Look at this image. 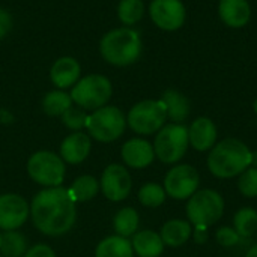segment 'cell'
Returning a JSON list of instances; mask_svg holds the SVG:
<instances>
[{
	"label": "cell",
	"mask_w": 257,
	"mask_h": 257,
	"mask_svg": "<svg viewBox=\"0 0 257 257\" xmlns=\"http://www.w3.org/2000/svg\"><path fill=\"white\" fill-rule=\"evenodd\" d=\"M188 142L199 152L211 151L217 143L215 123L209 117L196 119L188 128Z\"/></svg>",
	"instance_id": "cell-16"
},
{
	"label": "cell",
	"mask_w": 257,
	"mask_h": 257,
	"mask_svg": "<svg viewBox=\"0 0 257 257\" xmlns=\"http://www.w3.org/2000/svg\"><path fill=\"white\" fill-rule=\"evenodd\" d=\"M220 18L229 27H242L250 21L251 9L247 0H220Z\"/></svg>",
	"instance_id": "cell-18"
},
{
	"label": "cell",
	"mask_w": 257,
	"mask_h": 257,
	"mask_svg": "<svg viewBox=\"0 0 257 257\" xmlns=\"http://www.w3.org/2000/svg\"><path fill=\"white\" fill-rule=\"evenodd\" d=\"M224 214V199L215 190H197L187 203V217L194 227H211Z\"/></svg>",
	"instance_id": "cell-5"
},
{
	"label": "cell",
	"mask_w": 257,
	"mask_h": 257,
	"mask_svg": "<svg viewBox=\"0 0 257 257\" xmlns=\"http://www.w3.org/2000/svg\"><path fill=\"white\" fill-rule=\"evenodd\" d=\"M145 14L143 0H120L117 5V17L125 26H133L142 20Z\"/></svg>",
	"instance_id": "cell-28"
},
{
	"label": "cell",
	"mask_w": 257,
	"mask_h": 257,
	"mask_svg": "<svg viewBox=\"0 0 257 257\" xmlns=\"http://www.w3.org/2000/svg\"><path fill=\"white\" fill-rule=\"evenodd\" d=\"M152 21L163 30H178L185 21V6L181 0H152L149 6Z\"/></svg>",
	"instance_id": "cell-13"
},
{
	"label": "cell",
	"mask_w": 257,
	"mask_h": 257,
	"mask_svg": "<svg viewBox=\"0 0 257 257\" xmlns=\"http://www.w3.org/2000/svg\"><path fill=\"white\" fill-rule=\"evenodd\" d=\"M12 120H14L12 113H11V111H8V110H5V108H0V123L8 125V123H11Z\"/></svg>",
	"instance_id": "cell-36"
},
{
	"label": "cell",
	"mask_w": 257,
	"mask_h": 257,
	"mask_svg": "<svg viewBox=\"0 0 257 257\" xmlns=\"http://www.w3.org/2000/svg\"><path fill=\"white\" fill-rule=\"evenodd\" d=\"M87 116L89 114L86 113V110L80 107H69L60 117H62L63 125L72 133H75V131H81L83 128H86Z\"/></svg>",
	"instance_id": "cell-30"
},
{
	"label": "cell",
	"mask_w": 257,
	"mask_h": 257,
	"mask_svg": "<svg viewBox=\"0 0 257 257\" xmlns=\"http://www.w3.org/2000/svg\"><path fill=\"white\" fill-rule=\"evenodd\" d=\"M0 247H2V233H0Z\"/></svg>",
	"instance_id": "cell-40"
},
{
	"label": "cell",
	"mask_w": 257,
	"mask_h": 257,
	"mask_svg": "<svg viewBox=\"0 0 257 257\" xmlns=\"http://www.w3.org/2000/svg\"><path fill=\"white\" fill-rule=\"evenodd\" d=\"M188 128L182 123L164 125L154 140L155 157L164 164H176L181 161L188 149Z\"/></svg>",
	"instance_id": "cell-8"
},
{
	"label": "cell",
	"mask_w": 257,
	"mask_h": 257,
	"mask_svg": "<svg viewBox=\"0 0 257 257\" xmlns=\"http://www.w3.org/2000/svg\"><path fill=\"white\" fill-rule=\"evenodd\" d=\"M238 190L244 197L254 199L257 197V169L248 167L239 175L238 179Z\"/></svg>",
	"instance_id": "cell-31"
},
{
	"label": "cell",
	"mask_w": 257,
	"mask_h": 257,
	"mask_svg": "<svg viewBox=\"0 0 257 257\" xmlns=\"http://www.w3.org/2000/svg\"><path fill=\"white\" fill-rule=\"evenodd\" d=\"M193 238H194V242L199 244V245L206 244L208 239H209L208 227H194V230H193Z\"/></svg>",
	"instance_id": "cell-35"
},
{
	"label": "cell",
	"mask_w": 257,
	"mask_h": 257,
	"mask_svg": "<svg viewBox=\"0 0 257 257\" xmlns=\"http://www.w3.org/2000/svg\"><path fill=\"white\" fill-rule=\"evenodd\" d=\"M113 93V87L110 80L105 75L101 74H90L83 78H80L71 90V99L72 102L86 110V111H95L110 101Z\"/></svg>",
	"instance_id": "cell-4"
},
{
	"label": "cell",
	"mask_w": 257,
	"mask_h": 257,
	"mask_svg": "<svg viewBox=\"0 0 257 257\" xmlns=\"http://www.w3.org/2000/svg\"><path fill=\"white\" fill-rule=\"evenodd\" d=\"M102 59L114 66H128L142 54V38L137 30L130 27L113 29L99 42Z\"/></svg>",
	"instance_id": "cell-3"
},
{
	"label": "cell",
	"mask_w": 257,
	"mask_h": 257,
	"mask_svg": "<svg viewBox=\"0 0 257 257\" xmlns=\"http://www.w3.org/2000/svg\"><path fill=\"white\" fill-rule=\"evenodd\" d=\"M126 128V117L123 111L114 105H104L87 116V134L101 143H111L117 140Z\"/></svg>",
	"instance_id": "cell-6"
},
{
	"label": "cell",
	"mask_w": 257,
	"mask_h": 257,
	"mask_svg": "<svg viewBox=\"0 0 257 257\" xmlns=\"http://www.w3.org/2000/svg\"><path fill=\"white\" fill-rule=\"evenodd\" d=\"M253 110H254V113L257 114V99L254 101V104H253Z\"/></svg>",
	"instance_id": "cell-39"
},
{
	"label": "cell",
	"mask_w": 257,
	"mask_h": 257,
	"mask_svg": "<svg viewBox=\"0 0 257 257\" xmlns=\"http://www.w3.org/2000/svg\"><path fill=\"white\" fill-rule=\"evenodd\" d=\"M161 101L166 107L167 119L173 123H182L190 116V101L181 92L169 89L163 93Z\"/></svg>",
	"instance_id": "cell-21"
},
{
	"label": "cell",
	"mask_w": 257,
	"mask_h": 257,
	"mask_svg": "<svg viewBox=\"0 0 257 257\" xmlns=\"http://www.w3.org/2000/svg\"><path fill=\"white\" fill-rule=\"evenodd\" d=\"M12 29V15L9 11L0 8V39H3Z\"/></svg>",
	"instance_id": "cell-34"
},
{
	"label": "cell",
	"mask_w": 257,
	"mask_h": 257,
	"mask_svg": "<svg viewBox=\"0 0 257 257\" xmlns=\"http://www.w3.org/2000/svg\"><path fill=\"white\" fill-rule=\"evenodd\" d=\"M95 257H134V250L128 238L111 235L96 245Z\"/></svg>",
	"instance_id": "cell-22"
},
{
	"label": "cell",
	"mask_w": 257,
	"mask_h": 257,
	"mask_svg": "<svg viewBox=\"0 0 257 257\" xmlns=\"http://www.w3.org/2000/svg\"><path fill=\"white\" fill-rule=\"evenodd\" d=\"M68 190H69L71 197L77 203V202H89L93 197H96L101 187H99V181L95 176L81 175L72 182V185Z\"/></svg>",
	"instance_id": "cell-24"
},
{
	"label": "cell",
	"mask_w": 257,
	"mask_h": 257,
	"mask_svg": "<svg viewBox=\"0 0 257 257\" xmlns=\"http://www.w3.org/2000/svg\"><path fill=\"white\" fill-rule=\"evenodd\" d=\"M29 250L27 238L18 230H8L2 233L0 253L3 257H23Z\"/></svg>",
	"instance_id": "cell-26"
},
{
	"label": "cell",
	"mask_w": 257,
	"mask_h": 257,
	"mask_svg": "<svg viewBox=\"0 0 257 257\" xmlns=\"http://www.w3.org/2000/svg\"><path fill=\"white\" fill-rule=\"evenodd\" d=\"M29 215L30 206L23 196L15 193L0 194V230H18Z\"/></svg>",
	"instance_id": "cell-12"
},
{
	"label": "cell",
	"mask_w": 257,
	"mask_h": 257,
	"mask_svg": "<svg viewBox=\"0 0 257 257\" xmlns=\"http://www.w3.org/2000/svg\"><path fill=\"white\" fill-rule=\"evenodd\" d=\"M251 166V151L250 148L233 137H227L209 151L208 169L220 179H230L239 176L244 170Z\"/></svg>",
	"instance_id": "cell-2"
},
{
	"label": "cell",
	"mask_w": 257,
	"mask_h": 257,
	"mask_svg": "<svg viewBox=\"0 0 257 257\" xmlns=\"http://www.w3.org/2000/svg\"><path fill=\"white\" fill-rule=\"evenodd\" d=\"M99 187L110 202H122L133 190V178L122 164H108L101 175Z\"/></svg>",
	"instance_id": "cell-11"
},
{
	"label": "cell",
	"mask_w": 257,
	"mask_h": 257,
	"mask_svg": "<svg viewBox=\"0 0 257 257\" xmlns=\"http://www.w3.org/2000/svg\"><path fill=\"white\" fill-rule=\"evenodd\" d=\"M166 190L157 182H148L139 190V202L146 208H158L166 202Z\"/></svg>",
	"instance_id": "cell-29"
},
{
	"label": "cell",
	"mask_w": 257,
	"mask_h": 257,
	"mask_svg": "<svg viewBox=\"0 0 257 257\" xmlns=\"http://www.w3.org/2000/svg\"><path fill=\"white\" fill-rule=\"evenodd\" d=\"M69 107H72V99L71 95L66 93L65 90L56 89L45 93V96L42 98V110L48 116H62Z\"/></svg>",
	"instance_id": "cell-25"
},
{
	"label": "cell",
	"mask_w": 257,
	"mask_h": 257,
	"mask_svg": "<svg viewBox=\"0 0 257 257\" xmlns=\"http://www.w3.org/2000/svg\"><path fill=\"white\" fill-rule=\"evenodd\" d=\"M160 236L164 242V245L178 248L182 247L191 236H193V227L191 223L187 220H169L163 224Z\"/></svg>",
	"instance_id": "cell-20"
},
{
	"label": "cell",
	"mask_w": 257,
	"mask_h": 257,
	"mask_svg": "<svg viewBox=\"0 0 257 257\" xmlns=\"http://www.w3.org/2000/svg\"><path fill=\"white\" fill-rule=\"evenodd\" d=\"M80 74H81L80 63L69 56H63L57 59L50 69L51 83L60 90L72 87L80 80Z\"/></svg>",
	"instance_id": "cell-17"
},
{
	"label": "cell",
	"mask_w": 257,
	"mask_h": 257,
	"mask_svg": "<svg viewBox=\"0 0 257 257\" xmlns=\"http://www.w3.org/2000/svg\"><path fill=\"white\" fill-rule=\"evenodd\" d=\"M134 254L139 257H160L164 251V242L160 233L154 230H140L131 241Z\"/></svg>",
	"instance_id": "cell-19"
},
{
	"label": "cell",
	"mask_w": 257,
	"mask_h": 257,
	"mask_svg": "<svg viewBox=\"0 0 257 257\" xmlns=\"http://www.w3.org/2000/svg\"><path fill=\"white\" fill-rule=\"evenodd\" d=\"M250 167H256L257 169V151L251 152V166Z\"/></svg>",
	"instance_id": "cell-38"
},
{
	"label": "cell",
	"mask_w": 257,
	"mask_h": 257,
	"mask_svg": "<svg viewBox=\"0 0 257 257\" xmlns=\"http://www.w3.org/2000/svg\"><path fill=\"white\" fill-rule=\"evenodd\" d=\"M27 173L33 182L44 188L60 187L65 181L66 166L60 155L51 151H38L27 161Z\"/></svg>",
	"instance_id": "cell-7"
},
{
	"label": "cell",
	"mask_w": 257,
	"mask_h": 257,
	"mask_svg": "<svg viewBox=\"0 0 257 257\" xmlns=\"http://www.w3.org/2000/svg\"><path fill=\"white\" fill-rule=\"evenodd\" d=\"M139 224H140V215L134 208L130 206L117 211L113 218V229L116 235L122 238L134 236L139 230Z\"/></svg>",
	"instance_id": "cell-23"
},
{
	"label": "cell",
	"mask_w": 257,
	"mask_h": 257,
	"mask_svg": "<svg viewBox=\"0 0 257 257\" xmlns=\"http://www.w3.org/2000/svg\"><path fill=\"white\" fill-rule=\"evenodd\" d=\"M90 136L81 131L71 133L60 143V158L68 164H81L90 154Z\"/></svg>",
	"instance_id": "cell-15"
},
{
	"label": "cell",
	"mask_w": 257,
	"mask_h": 257,
	"mask_svg": "<svg viewBox=\"0 0 257 257\" xmlns=\"http://www.w3.org/2000/svg\"><path fill=\"white\" fill-rule=\"evenodd\" d=\"M120 157L131 169H145L155 160L154 146L145 139H131L122 145Z\"/></svg>",
	"instance_id": "cell-14"
},
{
	"label": "cell",
	"mask_w": 257,
	"mask_h": 257,
	"mask_svg": "<svg viewBox=\"0 0 257 257\" xmlns=\"http://www.w3.org/2000/svg\"><path fill=\"white\" fill-rule=\"evenodd\" d=\"M245 257H257V244L253 245L248 251H247V256Z\"/></svg>",
	"instance_id": "cell-37"
},
{
	"label": "cell",
	"mask_w": 257,
	"mask_h": 257,
	"mask_svg": "<svg viewBox=\"0 0 257 257\" xmlns=\"http://www.w3.org/2000/svg\"><path fill=\"white\" fill-rule=\"evenodd\" d=\"M217 242L221 245V247H226V248H232V247H236L242 242L244 238H241L238 235V232L233 229V227H229V226H223L217 230Z\"/></svg>",
	"instance_id": "cell-32"
},
{
	"label": "cell",
	"mask_w": 257,
	"mask_h": 257,
	"mask_svg": "<svg viewBox=\"0 0 257 257\" xmlns=\"http://www.w3.org/2000/svg\"><path fill=\"white\" fill-rule=\"evenodd\" d=\"M23 257H57L54 250L47 244H36L30 247Z\"/></svg>",
	"instance_id": "cell-33"
},
{
	"label": "cell",
	"mask_w": 257,
	"mask_h": 257,
	"mask_svg": "<svg viewBox=\"0 0 257 257\" xmlns=\"http://www.w3.org/2000/svg\"><path fill=\"white\" fill-rule=\"evenodd\" d=\"M33 226L47 236L68 233L77 220L75 202L65 187L44 188L35 194L30 203Z\"/></svg>",
	"instance_id": "cell-1"
},
{
	"label": "cell",
	"mask_w": 257,
	"mask_h": 257,
	"mask_svg": "<svg viewBox=\"0 0 257 257\" xmlns=\"http://www.w3.org/2000/svg\"><path fill=\"white\" fill-rule=\"evenodd\" d=\"M233 229L241 238H251L257 230V211L253 208H241L233 217Z\"/></svg>",
	"instance_id": "cell-27"
},
{
	"label": "cell",
	"mask_w": 257,
	"mask_h": 257,
	"mask_svg": "<svg viewBox=\"0 0 257 257\" xmlns=\"http://www.w3.org/2000/svg\"><path fill=\"white\" fill-rule=\"evenodd\" d=\"M0 257H3V256H0Z\"/></svg>",
	"instance_id": "cell-41"
},
{
	"label": "cell",
	"mask_w": 257,
	"mask_h": 257,
	"mask_svg": "<svg viewBox=\"0 0 257 257\" xmlns=\"http://www.w3.org/2000/svg\"><path fill=\"white\" fill-rule=\"evenodd\" d=\"M167 120V111L161 99H145L137 102L126 116V125L140 136L158 133Z\"/></svg>",
	"instance_id": "cell-9"
},
{
	"label": "cell",
	"mask_w": 257,
	"mask_h": 257,
	"mask_svg": "<svg viewBox=\"0 0 257 257\" xmlns=\"http://www.w3.org/2000/svg\"><path fill=\"white\" fill-rule=\"evenodd\" d=\"M200 185L199 172L190 164H176L172 167L164 178V190L166 194L175 200H187L190 199Z\"/></svg>",
	"instance_id": "cell-10"
}]
</instances>
